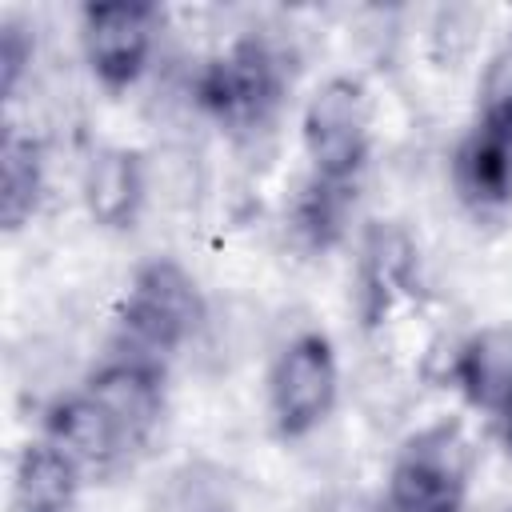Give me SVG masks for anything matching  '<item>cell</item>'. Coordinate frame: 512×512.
<instances>
[{"mask_svg":"<svg viewBox=\"0 0 512 512\" xmlns=\"http://www.w3.org/2000/svg\"><path fill=\"white\" fill-rule=\"evenodd\" d=\"M288 84L284 48L264 32H244L196 68L192 104L232 140H256L276 124Z\"/></svg>","mask_w":512,"mask_h":512,"instance_id":"6da1fadb","label":"cell"},{"mask_svg":"<svg viewBox=\"0 0 512 512\" xmlns=\"http://www.w3.org/2000/svg\"><path fill=\"white\" fill-rule=\"evenodd\" d=\"M208 320L196 276L176 256H148L132 268L116 304V344L156 360L176 356Z\"/></svg>","mask_w":512,"mask_h":512,"instance_id":"7a4b0ae2","label":"cell"},{"mask_svg":"<svg viewBox=\"0 0 512 512\" xmlns=\"http://www.w3.org/2000/svg\"><path fill=\"white\" fill-rule=\"evenodd\" d=\"M472 444L460 416H436L408 432L384 472V512H468Z\"/></svg>","mask_w":512,"mask_h":512,"instance_id":"3957f363","label":"cell"},{"mask_svg":"<svg viewBox=\"0 0 512 512\" xmlns=\"http://www.w3.org/2000/svg\"><path fill=\"white\" fill-rule=\"evenodd\" d=\"M300 148L312 180L360 188L372 160V96L360 76L336 72L312 88L300 112Z\"/></svg>","mask_w":512,"mask_h":512,"instance_id":"277c9868","label":"cell"},{"mask_svg":"<svg viewBox=\"0 0 512 512\" xmlns=\"http://www.w3.org/2000/svg\"><path fill=\"white\" fill-rule=\"evenodd\" d=\"M264 404L272 432L292 444L320 432L340 404V352L324 328L292 332L264 376Z\"/></svg>","mask_w":512,"mask_h":512,"instance_id":"5b68a950","label":"cell"},{"mask_svg":"<svg viewBox=\"0 0 512 512\" xmlns=\"http://www.w3.org/2000/svg\"><path fill=\"white\" fill-rule=\"evenodd\" d=\"M164 32V12L148 0H108V4H84L76 20L80 56L88 76L120 96L136 88L156 56Z\"/></svg>","mask_w":512,"mask_h":512,"instance_id":"8992f818","label":"cell"},{"mask_svg":"<svg viewBox=\"0 0 512 512\" xmlns=\"http://www.w3.org/2000/svg\"><path fill=\"white\" fill-rule=\"evenodd\" d=\"M80 384L112 416V424L132 444V452L148 448V440L156 436L168 412V360L116 344V352H108Z\"/></svg>","mask_w":512,"mask_h":512,"instance_id":"52a82bcc","label":"cell"},{"mask_svg":"<svg viewBox=\"0 0 512 512\" xmlns=\"http://www.w3.org/2000/svg\"><path fill=\"white\" fill-rule=\"evenodd\" d=\"M40 436H48L52 444H60L88 476H104L116 472L120 464H128L136 452L132 444L120 436V428L112 424V416L96 404V396L76 384L68 392H60L44 416H40Z\"/></svg>","mask_w":512,"mask_h":512,"instance_id":"ba28073f","label":"cell"},{"mask_svg":"<svg viewBox=\"0 0 512 512\" xmlns=\"http://www.w3.org/2000/svg\"><path fill=\"white\" fill-rule=\"evenodd\" d=\"M80 204L104 232H132L148 204V160L140 148L104 144L88 156L80 176Z\"/></svg>","mask_w":512,"mask_h":512,"instance_id":"9c48e42d","label":"cell"},{"mask_svg":"<svg viewBox=\"0 0 512 512\" xmlns=\"http://www.w3.org/2000/svg\"><path fill=\"white\" fill-rule=\"evenodd\" d=\"M416 292V244L396 224H372L356 256V312L364 328L384 324V316Z\"/></svg>","mask_w":512,"mask_h":512,"instance_id":"30bf717a","label":"cell"},{"mask_svg":"<svg viewBox=\"0 0 512 512\" xmlns=\"http://www.w3.org/2000/svg\"><path fill=\"white\" fill-rule=\"evenodd\" d=\"M448 188L476 220L512 212V144L468 124L448 156Z\"/></svg>","mask_w":512,"mask_h":512,"instance_id":"8fae6325","label":"cell"},{"mask_svg":"<svg viewBox=\"0 0 512 512\" xmlns=\"http://www.w3.org/2000/svg\"><path fill=\"white\" fill-rule=\"evenodd\" d=\"M448 384L476 412H496L512 392V324L468 332L448 360Z\"/></svg>","mask_w":512,"mask_h":512,"instance_id":"7c38bea8","label":"cell"},{"mask_svg":"<svg viewBox=\"0 0 512 512\" xmlns=\"http://www.w3.org/2000/svg\"><path fill=\"white\" fill-rule=\"evenodd\" d=\"M88 472L48 436L20 448L12 468V508L16 512H76Z\"/></svg>","mask_w":512,"mask_h":512,"instance_id":"4fadbf2b","label":"cell"},{"mask_svg":"<svg viewBox=\"0 0 512 512\" xmlns=\"http://www.w3.org/2000/svg\"><path fill=\"white\" fill-rule=\"evenodd\" d=\"M48 192V148L36 132L8 128L0 144V224L8 236L24 232Z\"/></svg>","mask_w":512,"mask_h":512,"instance_id":"5bb4252c","label":"cell"},{"mask_svg":"<svg viewBox=\"0 0 512 512\" xmlns=\"http://www.w3.org/2000/svg\"><path fill=\"white\" fill-rule=\"evenodd\" d=\"M356 200H360V188H336V184H320V180L304 176L284 212L288 236L312 256L332 252L348 236Z\"/></svg>","mask_w":512,"mask_h":512,"instance_id":"9a60e30c","label":"cell"},{"mask_svg":"<svg viewBox=\"0 0 512 512\" xmlns=\"http://www.w3.org/2000/svg\"><path fill=\"white\" fill-rule=\"evenodd\" d=\"M144 512H236V476L208 456L180 460L148 492Z\"/></svg>","mask_w":512,"mask_h":512,"instance_id":"2e32d148","label":"cell"},{"mask_svg":"<svg viewBox=\"0 0 512 512\" xmlns=\"http://www.w3.org/2000/svg\"><path fill=\"white\" fill-rule=\"evenodd\" d=\"M472 124L512 144V40H504L500 52L484 68V80L476 88V116H472Z\"/></svg>","mask_w":512,"mask_h":512,"instance_id":"e0dca14e","label":"cell"},{"mask_svg":"<svg viewBox=\"0 0 512 512\" xmlns=\"http://www.w3.org/2000/svg\"><path fill=\"white\" fill-rule=\"evenodd\" d=\"M36 60V24L24 16H4L0 20V92L4 100H16L24 76L32 72Z\"/></svg>","mask_w":512,"mask_h":512,"instance_id":"ac0fdd59","label":"cell"},{"mask_svg":"<svg viewBox=\"0 0 512 512\" xmlns=\"http://www.w3.org/2000/svg\"><path fill=\"white\" fill-rule=\"evenodd\" d=\"M492 428H496V440H500V448L512 456V392H508V400L492 412Z\"/></svg>","mask_w":512,"mask_h":512,"instance_id":"d6986e66","label":"cell"}]
</instances>
